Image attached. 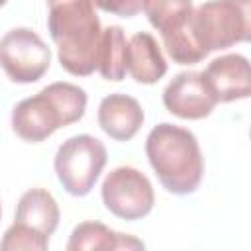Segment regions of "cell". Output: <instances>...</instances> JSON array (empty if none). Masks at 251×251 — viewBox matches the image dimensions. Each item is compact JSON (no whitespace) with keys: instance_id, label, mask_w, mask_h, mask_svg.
I'll return each mask as SVG.
<instances>
[{"instance_id":"52a82bcc","label":"cell","mask_w":251,"mask_h":251,"mask_svg":"<svg viewBox=\"0 0 251 251\" xmlns=\"http://www.w3.org/2000/svg\"><path fill=\"white\" fill-rule=\"evenodd\" d=\"M51 65V49L29 27H14L0 39V67L12 82H37Z\"/></svg>"},{"instance_id":"5b68a950","label":"cell","mask_w":251,"mask_h":251,"mask_svg":"<svg viewBox=\"0 0 251 251\" xmlns=\"http://www.w3.org/2000/svg\"><path fill=\"white\" fill-rule=\"evenodd\" d=\"M143 12L149 24L161 33L163 45L175 63L196 65L208 57L190 29L192 0H145Z\"/></svg>"},{"instance_id":"8992f818","label":"cell","mask_w":251,"mask_h":251,"mask_svg":"<svg viewBox=\"0 0 251 251\" xmlns=\"http://www.w3.org/2000/svg\"><path fill=\"white\" fill-rule=\"evenodd\" d=\"M106 161L104 143L94 135L78 133L59 145L53 165L59 182L69 194L86 196L94 188Z\"/></svg>"},{"instance_id":"277c9868","label":"cell","mask_w":251,"mask_h":251,"mask_svg":"<svg viewBox=\"0 0 251 251\" xmlns=\"http://www.w3.org/2000/svg\"><path fill=\"white\" fill-rule=\"evenodd\" d=\"M190 29L206 55L243 43L251 33V0L204 2L192 12Z\"/></svg>"},{"instance_id":"9a60e30c","label":"cell","mask_w":251,"mask_h":251,"mask_svg":"<svg viewBox=\"0 0 251 251\" xmlns=\"http://www.w3.org/2000/svg\"><path fill=\"white\" fill-rule=\"evenodd\" d=\"M127 39L120 25H108L102 29L100 39V57H98V73L106 80H122L127 73L126 67Z\"/></svg>"},{"instance_id":"d6986e66","label":"cell","mask_w":251,"mask_h":251,"mask_svg":"<svg viewBox=\"0 0 251 251\" xmlns=\"http://www.w3.org/2000/svg\"><path fill=\"white\" fill-rule=\"evenodd\" d=\"M0 218H2V206H0Z\"/></svg>"},{"instance_id":"30bf717a","label":"cell","mask_w":251,"mask_h":251,"mask_svg":"<svg viewBox=\"0 0 251 251\" xmlns=\"http://www.w3.org/2000/svg\"><path fill=\"white\" fill-rule=\"evenodd\" d=\"M202 78L216 102H233L249 98L251 94V71L245 55L229 53L208 63L202 71Z\"/></svg>"},{"instance_id":"e0dca14e","label":"cell","mask_w":251,"mask_h":251,"mask_svg":"<svg viewBox=\"0 0 251 251\" xmlns=\"http://www.w3.org/2000/svg\"><path fill=\"white\" fill-rule=\"evenodd\" d=\"M102 12L120 16V18H133L143 10L145 0H92Z\"/></svg>"},{"instance_id":"ac0fdd59","label":"cell","mask_w":251,"mask_h":251,"mask_svg":"<svg viewBox=\"0 0 251 251\" xmlns=\"http://www.w3.org/2000/svg\"><path fill=\"white\" fill-rule=\"evenodd\" d=\"M6 2H8V0H0V8H2V6L6 4Z\"/></svg>"},{"instance_id":"7a4b0ae2","label":"cell","mask_w":251,"mask_h":251,"mask_svg":"<svg viewBox=\"0 0 251 251\" xmlns=\"http://www.w3.org/2000/svg\"><path fill=\"white\" fill-rule=\"evenodd\" d=\"M145 153L165 190L186 196L200 186L204 157L190 129L169 122L157 124L145 139Z\"/></svg>"},{"instance_id":"7c38bea8","label":"cell","mask_w":251,"mask_h":251,"mask_svg":"<svg viewBox=\"0 0 251 251\" xmlns=\"http://www.w3.org/2000/svg\"><path fill=\"white\" fill-rule=\"evenodd\" d=\"M126 67L139 84H155L167 73V61L157 39L147 31H137L127 39Z\"/></svg>"},{"instance_id":"3957f363","label":"cell","mask_w":251,"mask_h":251,"mask_svg":"<svg viewBox=\"0 0 251 251\" xmlns=\"http://www.w3.org/2000/svg\"><path fill=\"white\" fill-rule=\"evenodd\" d=\"M86 92L73 82H51L12 110V129L29 143L51 137L59 127L78 122L86 110Z\"/></svg>"},{"instance_id":"8fae6325","label":"cell","mask_w":251,"mask_h":251,"mask_svg":"<svg viewBox=\"0 0 251 251\" xmlns=\"http://www.w3.org/2000/svg\"><path fill=\"white\" fill-rule=\"evenodd\" d=\"M141 104L127 94H108L98 106V126L114 141H129L143 126Z\"/></svg>"},{"instance_id":"6da1fadb","label":"cell","mask_w":251,"mask_h":251,"mask_svg":"<svg viewBox=\"0 0 251 251\" xmlns=\"http://www.w3.org/2000/svg\"><path fill=\"white\" fill-rule=\"evenodd\" d=\"M47 25L61 67L75 76L98 71L102 25L92 0H47Z\"/></svg>"},{"instance_id":"4fadbf2b","label":"cell","mask_w":251,"mask_h":251,"mask_svg":"<svg viewBox=\"0 0 251 251\" xmlns=\"http://www.w3.org/2000/svg\"><path fill=\"white\" fill-rule=\"evenodd\" d=\"M61 212L51 192L45 188H29L24 192L16 206V222L24 224L47 237H51L59 226Z\"/></svg>"},{"instance_id":"ba28073f","label":"cell","mask_w":251,"mask_h":251,"mask_svg":"<svg viewBox=\"0 0 251 251\" xmlns=\"http://www.w3.org/2000/svg\"><path fill=\"white\" fill-rule=\"evenodd\" d=\"M102 202L116 218L135 222L145 218L155 204L151 180L133 167H116L110 171L100 188Z\"/></svg>"},{"instance_id":"5bb4252c","label":"cell","mask_w":251,"mask_h":251,"mask_svg":"<svg viewBox=\"0 0 251 251\" xmlns=\"http://www.w3.org/2000/svg\"><path fill=\"white\" fill-rule=\"evenodd\" d=\"M143 241L135 239L127 233H118L100 222H82L75 226L67 249L69 251H84V249H143Z\"/></svg>"},{"instance_id":"9c48e42d","label":"cell","mask_w":251,"mask_h":251,"mask_svg":"<svg viewBox=\"0 0 251 251\" xmlns=\"http://www.w3.org/2000/svg\"><path fill=\"white\" fill-rule=\"evenodd\" d=\"M216 100L208 90L202 73L184 71L171 78L163 90V106L176 118L182 120H202L212 114Z\"/></svg>"},{"instance_id":"2e32d148","label":"cell","mask_w":251,"mask_h":251,"mask_svg":"<svg viewBox=\"0 0 251 251\" xmlns=\"http://www.w3.org/2000/svg\"><path fill=\"white\" fill-rule=\"evenodd\" d=\"M2 251H18V249H29V251H47L49 249V237L14 222L6 231L0 241Z\"/></svg>"}]
</instances>
